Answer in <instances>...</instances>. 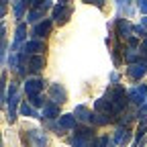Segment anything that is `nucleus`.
Returning <instances> with one entry per match:
<instances>
[{"label": "nucleus", "instance_id": "nucleus-20", "mask_svg": "<svg viewBox=\"0 0 147 147\" xmlns=\"http://www.w3.org/2000/svg\"><path fill=\"white\" fill-rule=\"evenodd\" d=\"M25 10H27V2H23V0H18V2H14V4H12V12H14V18H18V21L23 18Z\"/></svg>", "mask_w": 147, "mask_h": 147}, {"label": "nucleus", "instance_id": "nucleus-15", "mask_svg": "<svg viewBox=\"0 0 147 147\" xmlns=\"http://www.w3.org/2000/svg\"><path fill=\"white\" fill-rule=\"evenodd\" d=\"M129 139H131V131H129L127 127H119L117 129V133H115V145H125V143H129Z\"/></svg>", "mask_w": 147, "mask_h": 147}, {"label": "nucleus", "instance_id": "nucleus-21", "mask_svg": "<svg viewBox=\"0 0 147 147\" xmlns=\"http://www.w3.org/2000/svg\"><path fill=\"white\" fill-rule=\"evenodd\" d=\"M21 115H23V117H39V115H37V110H35L31 104H27V102L21 104Z\"/></svg>", "mask_w": 147, "mask_h": 147}, {"label": "nucleus", "instance_id": "nucleus-6", "mask_svg": "<svg viewBox=\"0 0 147 147\" xmlns=\"http://www.w3.org/2000/svg\"><path fill=\"white\" fill-rule=\"evenodd\" d=\"M69 16H71V6L67 2H57V4L53 6V18H55V23L63 25Z\"/></svg>", "mask_w": 147, "mask_h": 147}, {"label": "nucleus", "instance_id": "nucleus-13", "mask_svg": "<svg viewBox=\"0 0 147 147\" xmlns=\"http://www.w3.org/2000/svg\"><path fill=\"white\" fill-rule=\"evenodd\" d=\"M51 31V21H41V23H37L33 27V35H35V39H43V37H47Z\"/></svg>", "mask_w": 147, "mask_h": 147}, {"label": "nucleus", "instance_id": "nucleus-16", "mask_svg": "<svg viewBox=\"0 0 147 147\" xmlns=\"http://www.w3.org/2000/svg\"><path fill=\"white\" fill-rule=\"evenodd\" d=\"M18 102H21L18 94H14V96H10V98L6 100V104H8V121H10V123L16 121V108H18Z\"/></svg>", "mask_w": 147, "mask_h": 147}, {"label": "nucleus", "instance_id": "nucleus-9", "mask_svg": "<svg viewBox=\"0 0 147 147\" xmlns=\"http://www.w3.org/2000/svg\"><path fill=\"white\" fill-rule=\"evenodd\" d=\"M74 117L78 121H82V123H94V113H92L86 104H78L74 108Z\"/></svg>", "mask_w": 147, "mask_h": 147}, {"label": "nucleus", "instance_id": "nucleus-14", "mask_svg": "<svg viewBox=\"0 0 147 147\" xmlns=\"http://www.w3.org/2000/svg\"><path fill=\"white\" fill-rule=\"evenodd\" d=\"M59 104H53V102H47L43 108H41V119H59Z\"/></svg>", "mask_w": 147, "mask_h": 147}, {"label": "nucleus", "instance_id": "nucleus-23", "mask_svg": "<svg viewBox=\"0 0 147 147\" xmlns=\"http://www.w3.org/2000/svg\"><path fill=\"white\" fill-rule=\"evenodd\" d=\"M29 102H31V106H45V104H47V102H43V96H41V94H39V96H33Z\"/></svg>", "mask_w": 147, "mask_h": 147}, {"label": "nucleus", "instance_id": "nucleus-11", "mask_svg": "<svg viewBox=\"0 0 147 147\" xmlns=\"http://www.w3.org/2000/svg\"><path fill=\"white\" fill-rule=\"evenodd\" d=\"M117 35L121 39H131L133 37V25L127 21V18H119L117 21Z\"/></svg>", "mask_w": 147, "mask_h": 147}, {"label": "nucleus", "instance_id": "nucleus-10", "mask_svg": "<svg viewBox=\"0 0 147 147\" xmlns=\"http://www.w3.org/2000/svg\"><path fill=\"white\" fill-rule=\"evenodd\" d=\"M78 127V119L74 115H61L57 119V129L59 131H74Z\"/></svg>", "mask_w": 147, "mask_h": 147}, {"label": "nucleus", "instance_id": "nucleus-1", "mask_svg": "<svg viewBox=\"0 0 147 147\" xmlns=\"http://www.w3.org/2000/svg\"><path fill=\"white\" fill-rule=\"evenodd\" d=\"M108 94H110V100H113V106H115V115L123 113L125 106H127V100H129V94L125 92V88L123 86H117L115 90H110Z\"/></svg>", "mask_w": 147, "mask_h": 147}, {"label": "nucleus", "instance_id": "nucleus-2", "mask_svg": "<svg viewBox=\"0 0 147 147\" xmlns=\"http://www.w3.org/2000/svg\"><path fill=\"white\" fill-rule=\"evenodd\" d=\"M127 94H129V100H131L133 104L145 106V102H147V86L145 84H137V86H133L131 90H129Z\"/></svg>", "mask_w": 147, "mask_h": 147}, {"label": "nucleus", "instance_id": "nucleus-7", "mask_svg": "<svg viewBox=\"0 0 147 147\" xmlns=\"http://www.w3.org/2000/svg\"><path fill=\"white\" fill-rule=\"evenodd\" d=\"M65 98H67L65 88H63L61 84H51V88H49V102H53V104H63Z\"/></svg>", "mask_w": 147, "mask_h": 147}, {"label": "nucleus", "instance_id": "nucleus-22", "mask_svg": "<svg viewBox=\"0 0 147 147\" xmlns=\"http://www.w3.org/2000/svg\"><path fill=\"white\" fill-rule=\"evenodd\" d=\"M147 133V125H141L139 129H137V139H135V143H133V147H137V143L141 141V137Z\"/></svg>", "mask_w": 147, "mask_h": 147}, {"label": "nucleus", "instance_id": "nucleus-28", "mask_svg": "<svg viewBox=\"0 0 147 147\" xmlns=\"http://www.w3.org/2000/svg\"><path fill=\"white\" fill-rule=\"evenodd\" d=\"M143 108H147V102H145V106H143Z\"/></svg>", "mask_w": 147, "mask_h": 147}, {"label": "nucleus", "instance_id": "nucleus-3", "mask_svg": "<svg viewBox=\"0 0 147 147\" xmlns=\"http://www.w3.org/2000/svg\"><path fill=\"white\" fill-rule=\"evenodd\" d=\"M41 51H45V43L41 39H31V41H25L21 45V51L18 53H23V55H41Z\"/></svg>", "mask_w": 147, "mask_h": 147}, {"label": "nucleus", "instance_id": "nucleus-19", "mask_svg": "<svg viewBox=\"0 0 147 147\" xmlns=\"http://www.w3.org/2000/svg\"><path fill=\"white\" fill-rule=\"evenodd\" d=\"M90 147H115V141L108 139V135H102V137H98V139L92 141Z\"/></svg>", "mask_w": 147, "mask_h": 147}, {"label": "nucleus", "instance_id": "nucleus-18", "mask_svg": "<svg viewBox=\"0 0 147 147\" xmlns=\"http://www.w3.org/2000/svg\"><path fill=\"white\" fill-rule=\"evenodd\" d=\"M25 37H27V25H25V23H18V25H16V31H14V47H16L18 43H23Z\"/></svg>", "mask_w": 147, "mask_h": 147}, {"label": "nucleus", "instance_id": "nucleus-4", "mask_svg": "<svg viewBox=\"0 0 147 147\" xmlns=\"http://www.w3.org/2000/svg\"><path fill=\"white\" fill-rule=\"evenodd\" d=\"M27 143H29V147H49V139H47L45 131H37V129L27 133Z\"/></svg>", "mask_w": 147, "mask_h": 147}, {"label": "nucleus", "instance_id": "nucleus-27", "mask_svg": "<svg viewBox=\"0 0 147 147\" xmlns=\"http://www.w3.org/2000/svg\"><path fill=\"white\" fill-rule=\"evenodd\" d=\"M141 27H145V29H147V16H143V18H141Z\"/></svg>", "mask_w": 147, "mask_h": 147}, {"label": "nucleus", "instance_id": "nucleus-12", "mask_svg": "<svg viewBox=\"0 0 147 147\" xmlns=\"http://www.w3.org/2000/svg\"><path fill=\"white\" fill-rule=\"evenodd\" d=\"M145 74H147V61H139L135 65H129V69H127V76L131 80H141Z\"/></svg>", "mask_w": 147, "mask_h": 147}, {"label": "nucleus", "instance_id": "nucleus-26", "mask_svg": "<svg viewBox=\"0 0 147 147\" xmlns=\"http://www.w3.org/2000/svg\"><path fill=\"white\" fill-rule=\"evenodd\" d=\"M0 12H2V16H4V12H6V2L0 4Z\"/></svg>", "mask_w": 147, "mask_h": 147}, {"label": "nucleus", "instance_id": "nucleus-17", "mask_svg": "<svg viewBox=\"0 0 147 147\" xmlns=\"http://www.w3.org/2000/svg\"><path fill=\"white\" fill-rule=\"evenodd\" d=\"M45 67V57L43 55H33V57H29V69L31 71H41Z\"/></svg>", "mask_w": 147, "mask_h": 147}, {"label": "nucleus", "instance_id": "nucleus-24", "mask_svg": "<svg viewBox=\"0 0 147 147\" xmlns=\"http://www.w3.org/2000/svg\"><path fill=\"white\" fill-rule=\"evenodd\" d=\"M137 8H139V12H143V14L147 16V0H141V2H137Z\"/></svg>", "mask_w": 147, "mask_h": 147}, {"label": "nucleus", "instance_id": "nucleus-25", "mask_svg": "<svg viewBox=\"0 0 147 147\" xmlns=\"http://www.w3.org/2000/svg\"><path fill=\"white\" fill-rule=\"evenodd\" d=\"M139 53H143L145 57H147V39H143V43H141V47H139Z\"/></svg>", "mask_w": 147, "mask_h": 147}, {"label": "nucleus", "instance_id": "nucleus-8", "mask_svg": "<svg viewBox=\"0 0 147 147\" xmlns=\"http://www.w3.org/2000/svg\"><path fill=\"white\" fill-rule=\"evenodd\" d=\"M92 135H90V129H80V131L71 137V145L74 147H90L92 145Z\"/></svg>", "mask_w": 147, "mask_h": 147}, {"label": "nucleus", "instance_id": "nucleus-5", "mask_svg": "<svg viewBox=\"0 0 147 147\" xmlns=\"http://www.w3.org/2000/svg\"><path fill=\"white\" fill-rule=\"evenodd\" d=\"M25 94L29 96V98H33V96H39L41 94V90L45 88V80H39V78H29L27 82H25Z\"/></svg>", "mask_w": 147, "mask_h": 147}]
</instances>
